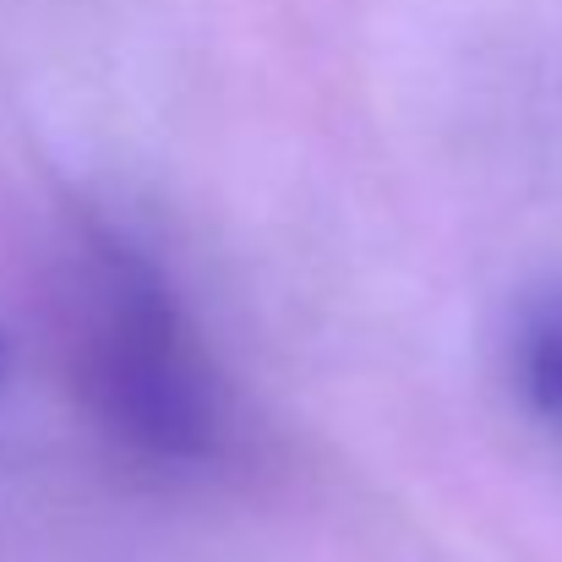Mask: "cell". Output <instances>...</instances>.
I'll return each mask as SVG.
<instances>
[{"label":"cell","mask_w":562,"mask_h":562,"mask_svg":"<svg viewBox=\"0 0 562 562\" xmlns=\"http://www.w3.org/2000/svg\"><path fill=\"white\" fill-rule=\"evenodd\" d=\"M82 387L104 426L154 459H207L224 431V393L196 328L159 268L126 246H99L82 273L77 323Z\"/></svg>","instance_id":"1"},{"label":"cell","mask_w":562,"mask_h":562,"mask_svg":"<svg viewBox=\"0 0 562 562\" xmlns=\"http://www.w3.org/2000/svg\"><path fill=\"white\" fill-rule=\"evenodd\" d=\"M514 376L541 420L562 426V290L541 295L514 334Z\"/></svg>","instance_id":"2"}]
</instances>
